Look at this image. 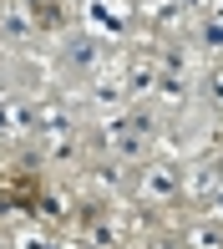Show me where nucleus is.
Masks as SVG:
<instances>
[{"label": "nucleus", "mask_w": 223, "mask_h": 249, "mask_svg": "<svg viewBox=\"0 0 223 249\" xmlns=\"http://www.w3.org/2000/svg\"><path fill=\"white\" fill-rule=\"evenodd\" d=\"M20 87V66L10 61V56H0V97H10Z\"/></svg>", "instance_id": "obj_6"}, {"label": "nucleus", "mask_w": 223, "mask_h": 249, "mask_svg": "<svg viewBox=\"0 0 223 249\" xmlns=\"http://www.w3.org/2000/svg\"><path fill=\"white\" fill-rule=\"evenodd\" d=\"M203 102H208V107L218 102V71H208V76H203Z\"/></svg>", "instance_id": "obj_7"}, {"label": "nucleus", "mask_w": 223, "mask_h": 249, "mask_svg": "<svg viewBox=\"0 0 223 249\" xmlns=\"http://www.w3.org/2000/svg\"><path fill=\"white\" fill-rule=\"evenodd\" d=\"M183 249H218V229H213V219L188 224V229H183Z\"/></svg>", "instance_id": "obj_5"}, {"label": "nucleus", "mask_w": 223, "mask_h": 249, "mask_svg": "<svg viewBox=\"0 0 223 249\" xmlns=\"http://www.w3.org/2000/svg\"><path fill=\"white\" fill-rule=\"evenodd\" d=\"M142 198H147L152 209H173V203L183 198V168H173V163L142 168Z\"/></svg>", "instance_id": "obj_2"}, {"label": "nucleus", "mask_w": 223, "mask_h": 249, "mask_svg": "<svg viewBox=\"0 0 223 249\" xmlns=\"http://www.w3.org/2000/svg\"><path fill=\"white\" fill-rule=\"evenodd\" d=\"M102 61H107V36H96V31H66L61 36V66L66 71L92 76Z\"/></svg>", "instance_id": "obj_1"}, {"label": "nucleus", "mask_w": 223, "mask_h": 249, "mask_svg": "<svg viewBox=\"0 0 223 249\" xmlns=\"http://www.w3.org/2000/svg\"><path fill=\"white\" fill-rule=\"evenodd\" d=\"M86 16H92V31H96V36H117V31H127L132 10L122 5V0H92Z\"/></svg>", "instance_id": "obj_4"}, {"label": "nucleus", "mask_w": 223, "mask_h": 249, "mask_svg": "<svg viewBox=\"0 0 223 249\" xmlns=\"http://www.w3.org/2000/svg\"><path fill=\"white\" fill-rule=\"evenodd\" d=\"M0 138H5V142L36 138V102H26L20 92L0 97Z\"/></svg>", "instance_id": "obj_3"}]
</instances>
